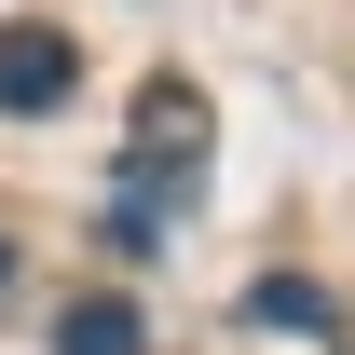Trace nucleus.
Masks as SVG:
<instances>
[{
    "label": "nucleus",
    "mask_w": 355,
    "mask_h": 355,
    "mask_svg": "<svg viewBox=\"0 0 355 355\" xmlns=\"http://www.w3.org/2000/svg\"><path fill=\"white\" fill-rule=\"evenodd\" d=\"M123 246H150L164 232V205H191L205 191V96H178V83H150L137 96V150H123Z\"/></svg>",
    "instance_id": "1"
},
{
    "label": "nucleus",
    "mask_w": 355,
    "mask_h": 355,
    "mask_svg": "<svg viewBox=\"0 0 355 355\" xmlns=\"http://www.w3.org/2000/svg\"><path fill=\"white\" fill-rule=\"evenodd\" d=\"M69 96H83V42H69V28H0V110H14V123H42Z\"/></svg>",
    "instance_id": "2"
},
{
    "label": "nucleus",
    "mask_w": 355,
    "mask_h": 355,
    "mask_svg": "<svg viewBox=\"0 0 355 355\" xmlns=\"http://www.w3.org/2000/svg\"><path fill=\"white\" fill-rule=\"evenodd\" d=\"M55 355H150V314H137L123 287H96V301L55 314Z\"/></svg>",
    "instance_id": "3"
},
{
    "label": "nucleus",
    "mask_w": 355,
    "mask_h": 355,
    "mask_svg": "<svg viewBox=\"0 0 355 355\" xmlns=\"http://www.w3.org/2000/svg\"><path fill=\"white\" fill-rule=\"evenodd\" d=\"M246 314H260V328H328V301H314V287H287V273H260V287H246Z\"/></svg>",
    "instance_id": "4"
},
{
    "label": "nucleus",
    "mask_w": 355,
    "mask_h": 355,
    "mask_svg": "<svg viewBox=\"0 0 355 355\" xmlns=\"http://www.w3.org/2000/svg\"><path fill=\"white\" fill-rule=\"evenodd\" d=\"M0 273H14V246H0Z\"/></svg>",
    "instance_id": "5"
}]
</instances>
